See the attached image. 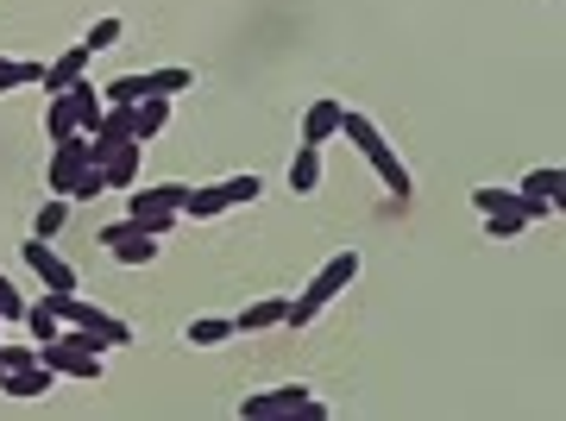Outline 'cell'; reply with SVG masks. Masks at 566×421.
I'll return each mask as SVG.
<instances>
[{"mask_svg":"<svg viewBox=\"0 0 566 421\" xmlns=\"http://www.w3.org/2000/svg\"><path fill=\"white\" fill-rule=\"evenodd\" d=\"M51 308H57V321L82 327V334H89V347H102V352L107 347H132V340H139L120 315H107V308H95V302H82L76 290H70V296H51Z\"/></svg>","mask_w":566,"mask_h":421,"instance_id":"1","label":"cell"},{"mask_svg":"<svg viewBox=\"0 0 566 421\" xmlns=\"http://www.w3.org/2000/svg\"><path fill=\"white\" fill-rule=\"evenodd\" d=\"M328 421V402H315L303 384H283V390H258L239 402V421Z\"/></svg>","mask_w":566,"mask_h":421,"instance_id":"2","label":"cell"},{"mask_svg":"<svg viewBox=\"0 0 566 421\" xmlns=\"http://www.w3.org/2000/svg\"><path fill=\"white\" fill-rule=\"evenodd\" d=\"M38 365H51L57 377H82V384H95L102 377V352L76 340V327H63L57 340H38Z\"/></svg>","mask_w":566,"mask_h":421,"instance_id":"3","label":"cell"},{"mask_svg":"<svg viewBox=\"0 0 566 421\" xmlns=\"http://www.w3.org/2000/svg\"><path fill=\"white\" fill-rule=\"evenodd\" d=\"M82 171H89V132H70V139H57V151H51V171H45V189L70 201V183H76Z\"/></svg>","mask_w":566,"mask_h":421,"instance_id":"4","label":"cell"},{"mask_svg":"<svg viewBox=\"0 0 566 421\" xmlns=\"http://www.w3.org/2000/svg\"><path fill=\"white\" fill-rule=\"evenodd\" d=\"M26 265L38 271L45 296H70V290H76V265H70V258H57L51 239H26Z\"/></svg>","mask_w":566,"mask_h":421,"instance_id":"5","label":"cell"},{"mask_svg":"<svg viewBox=\"0 0 566 421\" xmlns=\"http://www.w3.org/2000/svg\"><path fill=\"white\" fill-rule=\"evenodd\" d=\"M95 239H102V246L114 252V258H120V265H152V258H157V239H152V233H139L132 221H114V226H102Z\"/></svg>","mask_w":566,"mask_h":421,"instance_id":"6","label":"cell"},{"mask_svg":"<svg viewBox=\"0 0 566 421\" xmlns=\"http://www.w3.org/2000/svg\"><path fill=\"white\" fill-rule=\"evenodd\" d=\"M353 277H359V252H340V258H328V265L315 271V283H309V290H303V296H309L315 308H328V302H334L340 290L353 283Z\"/></svg>","mask_w":566,"mask_h":421,"instance_id":"7","label":"cell"},{"mask_svg":"<svg viewBox=\"0 0 566 421\" xmlns=\"http://www.w3.org/2000/svg\"><path fill=\"white\" fill-rule=\"evenodd\" d=\"M139 164H145V139H120L95 171L107 176V189H139Z\"/></svg>","mask_w":566,"mask_h":421,"instance_id":"8","label":"cell"},{"mask_svg":"<svg viewBox=\"0 0 566 421\" xmlns=\"http://www.w3.org/2000/svg\"><path fill=\"white\" fill-rule=\"evenodd\" d=\"M89 57H95V50H89V45L76 38V45L63 50V57H51V63L38 70V89H45V95H63V89L76 82V75H89Z\"/></svg>","mask_w":566,"mask_h":421,"instance_id":"9","label":"cell"},{"mask_svg":"<svg viewBox=\"0 0 566 421\" xmlns=\"http://www.w3.org/2000/svg\"><path fill=\"white\" fill-rule=\"evenodd\" d=\"M63 107H70V120H76V132H95L102 126V82H89V75H76L70 89H63Z\"/></svg>","mask_w":566,"mask_h":421,"instance_id":"10","label":"cell"},{"mask_svg":"<svg viewBox=\"0 0 566 421\" xmlns=\"http://www.w3.org/2000/svg\"><path fill=\"white\" fill-rule=\"evenodd\" d=\"M182 201H189V183H157V189H127V214H157V208L182 214Z\"/></svg>","mask_w":566,"mask_h":421,"instance_id":"11","label":"cell"},{"mask_svg":"<svg viewBox=\"0 0 566 421\" xmlns=\"http://www.w3.org/2000/svg\"><path fill=\"white\" fill-rule=\"evenodd\" d=\"M0 390H7V397H20V402L51 397V390H57V372H51V365H20V372L0 377Z\"/></svg>","mask_w":566,"mask_h":421,"instance_id":"12","label":"cell"},{"mask_svg":"<svg viewBox=\"0 0 566 421\" xmlns=\"http://www.w3.org/2000/svg\"><path fill=\"white\" fill-rule=\"evenodd\" d=\"M328 139H340V101L334 95L309 101V114H303V145H328Z\"/></svg>","mask_w":566,"mask_h":421,"instance_id":"13","label":"cell"},{"mask_svg":"<svg viewBox=\"0 0 566 421\" xmlns=\"http://www.w3.org/2000/svg\"><path fill=\"white\" fill-rule=\"evenodd\" d=\"M283 308H290V296L252 302V308H239V315H233V334H271V327H283Z\"/></svg>","mask_w":566,"mask_h":421,"instance_id":"14","label":"cell"},{"mask_svg":"<svg viewBox=\"0 0 566 421\" xmlns=\"http://www.w3.org/2000/svg\"><path fill=\"white\" fill-rule=\"evenodd\" d=\"M365 164H372V171L385 176V189H390V196H410V189H415V183H410V164H403V157H397V151L385 145V139H378V145L365 151Z\"/></svg>","mask_w":566,"mask_h":421,"instance_id":"15","label":"cell"},{"mask_svg":"<svg viewBox=\"0 0 566 421\" xmlns=\"http://www.w3.org/2000/svg\"><path fill=\"white\" fill-rule=\"evenodd\" d=\"M321 189V145L290 151V196H315Z\"/></svg>","mask_w":566,"mask_h":421,"instance_id":"16","label":"cell"},{"mask_svg":"<svg viewBox=\"0 0 566 421\" xmlns=\"http://www.w3.org/2000/svg\"><path fill=\"white\" fill-rule=\"evenodd\" d=\"M170 126V101L164 95H145L139 107H132V139H157Z\"/></svg>","mask_w":566,"mask_h":421,"instance_id":"17","label":"cell"},{"mask_svg":"<svg viewBox=\"0 0 566 421\" xmlns=\"http://www.w3.org/2000/svg\"><path fill=\"white\" fill-rule=\"evenodd\" d=\"M145 95H152V89H145V75H114V82H102L107 107H139Z\"/></svg>","mask_w":566,"mask_h":421,"instance_id":"18","label":"cell"},{"mask_svg":"<svg viewBox=\"0 0 566 421\" xmlns=\"http://www.w3.org/2000/svg\"><path fill=\"white\" fill-rule=\"evenodd\" d=\"M70 208H76V201L51 196V201H45V208H38V221H32V239H57V233L70 226Z\"/></svg>","mask_w":566,"mask_h":421,"instance_id":"19","label":"cell"},{"mask_svg":"<svg viewBox=\"0 0 566 421\" xmlns=\"http://www.w3.org/2000/svg\"><path fill=\"white\" fill-rule=\"evenodd\" d=\"M182 340L189 347H221V340H233V315H202V321H189Z\"/></svg>","mask_w":566,"mask_h":421,"instance_id":"20","label":"cell"},{"mask_svg":"<svg viewBox=\"0 0 566 421\" xmlns=\"http://www.w3.org/2000/svg\"><path fill=\"white\" fill-rule=\"evenodd\" d=\"M20 321L32 327V340H57L63 334V321H57V308H51V296H38V302H26V315Z\"/></svg>","mask_w":566,"mask_h":421,"instance_id":"21","label":"cell"},{"mask_svg":"<svg viewBox=\"0 0 566 421\" xmlns=\"http://www.w3.org/2000/svg\"><path fill=\"white\" fill-rule=\"evenodd\" d=\"M145 89H152V95H164V101H170V95H189V89H196V70H182V63H177V70H152V75H145Z\"/></svg>","mask_w":566,"mask_h":421,"instance_id":"22","label":"cell"},{"mask_svg":"<svg viewBox=\"0 0 566 421\" xmlns=\"http://www.w3.org/2000/svg\"><path fill=\"white\" fill-rule=\"evenodd\" d=\"M214 189H221V201H227V208H239V201H258V196H264V176L239 171V176H227V183H214Z\"/></svg>","mask_w":566,"mask_h":421,"instance_id":"23","label":"cell"},{"mask_svg":"<svg viewBox=\"0 0 566 421\" xmlns=\"http://www.w3.org/2000/svg\"><path fill=\"white\" fill-rule=\"evenodd\" d=\"M340 132H346V139L359 145V157H365L372 145H378V139H385V132H378V126L365 120V114H353V107H340Z\"/></svg>","mask_w":566,"mask_h":421,"instance_id":"24","label":"cell"},{"mask_svg":"<svg viewBox=\"0 0 566 421\" xmlns=\"http://www.w3.org/2000/svg\"><path fill=\"white\" fill-rule=\"evenodd\" d=\"M214 214H227L221 189H189V201H182V221H214Z\"/></svg>","mask_w":566,"mask_h":421,"instance_id":"25","label":"cell"},{"mask_svg":"<svg viewBox=\"0 0 566 421\" xmlns=\"http://www.w3.org/2000/svg\"><path fill=\"white\" fill-rule=\"evenodd\" d=\"M561 189H566V171H561V164H541V171L522 176V196H561Z\"/></svg>","mask_w":566,"mask_h":421,"instance_id":"26","label":"cell"},{"mask_svg":"<svg viewBox=\"0 0 566 421\" xmlns=\"http://www.w3.org/2000/svg\"><path fill=\"white\" fill-rule=\"evenodd\" d=\"M120 38H127V20H114V13H107V20L89 25V38H82V45H89V50H114Z\"/></svg>","mask_w":566,"mask_h":421,"instance_id":"27","label":"cell"},{"mask_svg":"<svg viewBox=\"0 0 566 421\" xmlns=\"http://www.w3.org/2000/svg\"><path fill=\"white\" fill-rule=\"evenodd\" d=\"M472 208H479V214H504V208H522V189H472Z\"/></svg>","mask_w":566,"mask_h":421,"instance_id":"28","label":"cell"},{"mask_svg":"<svg viewBox=\"0 0 566 421\" xmlns=\"http://www.w3.org/2000/svg\"><path fill=\"white\" fill-rule=\"evenodd\" d=\"M38 70H45V63H13V57H0V95H7V89H32Z\"/></svg>","mask_w":566,"mask_h":421,"instance_id":"29","label":"cell"},{"mask_svg":"<svg viewBox=\"0 0 566 421\" xmlns=\"http://www.w3.org/2000/svg\"><path fill=\"white\" fill-rule=\"evenodd\" d=\"M522 226H529V214H522V208H504V214H485V233H491V239H516Z\"/></svg>","mask_w":566,"mask_h":421,"instance_id":"30","label":"cell"},{"mask_svg":"<svg viewBox=\"0 0 566 421\" xmlns=\"http://www.w3.org/2000/svg\"><path fill=\"white\" fill-rule=\"evenodd\" d=\"M139 233H152V239H164V233H177V221L182 214H170V208H157V214H127Z\"/></svg>","mask_w":566,"mask_h":421,"instance_id":"31","label":"cell"},{"mask_svg":"<svg viewBox=\"0 0 566 421\" xmlns=\"http://www.w3.org/2000/svg\"><path fill=\"white\" fill-rule=\"evenodd\" d=\"M95 196H107V176L95 171V164H89V171H82L76 183H70V201H95Z\"/></svg>","mask_w":566,"mask_h":421,"instance_id":"32","label":"cell"},{"mask_svg":"<svg viewBox=\"0 0 566 421\" xmlns=\"http://www.w3.org/2000/svg\"><path fill=\"white\" fill-rule=\"evenodd\" d=\"M45 132H51V145H57V139H70V132H76V120H70V107H63V95H51V114H45Z\"/></svg>","mask_w":566,"mask_h":421,"instance_id":"33","label":"cell"},{"mask_svg":"<svg viewBox=\"0 0 566 421\" xmlns=\"http://www.w3.org/2000/svg\"><path fill=\"white\" fill-rule=\"evenodd\" d=\"M20 315H26V290L0 277V321H20Z\"/></svg>","mask_w":566,"mask_h":421,"instance_id":"34","label":"cell"},{"mask_svg":"<svg viewBox=\"0 0 566 421\" xmlns=\"http://www.w3.org/2000/svg\"><path fill=\"white\" fill-rule=\"evenodd\" d=\"M0 365L20 372V365H38V347H20V340H0Z\"/></svg>","mask_w":566,"mask_h":421,"instance_id":"35","label":"cell"},{"mask_svg":"<svg viewBox=\"0 0 566 421\" xmlns=\"http://www.w3.org/2000/svg\"><path fill=\"white\" fill-rule=\"evenodd\" d=\"M0 377H7V365H0Z\"/></svg>","mask_w":566,"mask_h":421,"instance_id":"36","label":"cell"},{"mask_svg":"<svg viewBox=\"0 0 566 421\" xmlns=\"http://www.w3.org/2000/svg\"><path fill=\"white\" fill-rule=\"evenodd\" d=\"M0 327H7V321H0Z\"/></svg>","mask_w":566,"mask_h":421,"instance_id":"37","label":"cell"}]
</instances>
